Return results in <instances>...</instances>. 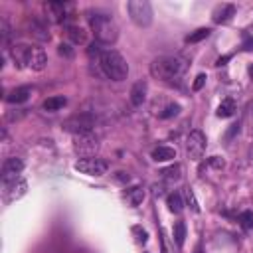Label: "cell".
<instances>
[{"mask_svg":"<svg viewBox=\"0 0 253 253\" xmlns=\"http://www.w3.org/2000/svg\"><path fill=\"white\" fill-rule=\"evenodd\" d=\"M75 148L85 152L87 148H97V138H93L91 134H83V136H75Z\"/></svg>","mask_w":253,"mask_h":253,"instance_id":"obj_18","label":"cell"},{"mask_svg":"<svg viewBox=\"0 0 253 253\" xmlns=\"http://www.w3.org/2000/svg\"><path fill=\"white\" fill-rule=\"evenodd\" d=\"M63 128L73 132L75 136L91 134L93 128H95V115H91V113H77V115L69 117L67 121H63Z\"/></svg>","mask_w":253,"mask_h":253,"instance_id":"obj_4","label":"cell"},{"mask_svg":"<svg viewBox=\"0 0 253 253\" xmlns=\"http://www.w3.org/2000/svg\"><path fill=\"white\" fill-rule=\"evenodd\" d=\"M132 231H134V233H138V237H136V241H138V243H146V231H144V229L134 227Z\"/></svg>","mask_w":253,"mask_h":253,"instance_id":"obj_30","label":"cell"},{"mask_svg":"<svg viewBox=\"0 0 253 253\" xmlns=\"http://www.w3.org/2000/svg\"><path fill=\"white\" fill-rule=\"evenodd\" d=\"M142 200H144V188L132 186V188L126 190V202H128L130 206H138Z\"/></svg>","mask_w":253,"mask_h":253,"instance_id":"obj_20","label":"cell"},{"mask_svg":"<svg viewBox=\"0 0 253 253\" xmlns=\"http://www.w3.org/2000/svg\"><path fill=\"white\" fill-rule=\"evenodd\" d=\"M107 168H109V164L95 156H85L75 162V170L81 174H87V176H103L107 172Z\"/></svg>","mask_w":253,"mask_h":253,"instance_id":"obj_6","label":"cell"},{"mask_svg":"<svg viewBox=\"0 0 253 253\" xmlns=\"http://www.w3.org/2000/svg\"><path fill=\"white\" fill-rule=\"evenodd\" d=\"M144 99H146V83L144 81H136L132 85V89H130V103L134 107H140L144 103Z\"/></svg>","mask_w":253,"mask_h":253,"instance_id":"obj_14","label":"cell"},{"mask_svg":"<svg viewBox=\"0 0 253 253\" xmlns=\"http://www.w3.org/2000/svg\"><path fill=\"white\" fill-rule=\"evenodd\" d=\"M99 65L103 73L113 81H123L128 75V65L117 49H103L99 55Z\"/></svg>","mask_w":253,"mask_h":253,"instance_id":"obj_3","label":"cell"},{"mask_svg":"<svg viewBox=\"0 0 253 253\" xmlns=\"http://www.w3.org/2000/svg\"><path fill=\"white\" fill-rule=\"evenodd\" d=\"M184 237H186V225H184V221H176L174 223V241L178 247L184 245Z\"/></svg>","mask_w":253,"mask_h":253,"instance_id":"obj_23","label":"cell"},{"mask_svg":"<svg viewBox=\"0 0 253 253\" xmlns=\"http://www.w3.org/2000/svg\"><path fill=\"white\" fill-rule=\"evenodd\" d=\"M210 28H200V30H196L194 34H190L188 38H186V42H190V43H194V42H200V40H204V38H208L210 36Z\"/></svg>","mask_w":253,"mask_h":253,"instance_id":"obj_25","label":"cell"},{"mask_svg":"<svg viewBox=\"0 0 253 253\" xmlns=\"http://www.w3.org/2000/svg\"><path fill=\"white\" fill-rule=\"evenodd\" d=\"M22 170H24V162H22L20 158H16V156L6 158L4 164H2V182L18 178V174H20Z\"/></svg>","mask_w":253,"mask_h":253,"instance_id":"obj_10","label":"cell"},{"mask_svg":"<svg viewBox=\"0 0 253 253\" xmlns=\"http://www.w3.org/2000/svg\"><path fill=\"white\" fill-rule=\"evenodd\" d=\"M30 95H32V89H30V87H16V89L8 91L4 99H6L8 103H12V105H18V103L28 101V99H30Z\"/></svg>","mask_w":253,"mask_h":253,"instance_id":"obj_11","label":"cell"},{"mask_svg":"<svg viewBox=\"0 0 253 253\" xmlns=\"http://www.w3.org/2000/svg\"><path fill=\"white\" fill-rule=\"evenodd\" d=\"M208 162H210V164H211L213 168H223V160H221L219 156H211V158H210Z\"/></svg>","mask_w":253,"mask_h":253,"instance_id":"obj_31","label":"cell"},{"mask_svg":"<svg viewBox=\"0 0 253 253\" xmlns=\"http://www.w3.org/2000/svg\"><path fill=\"white\" fill-rule=\"evenodd\" d=\"M184 196H186V202L190 204L192 211H200V206H198V202H196V196H194V192H192L190 188H186V190H184Z\"/></svg>","mask_w":253,"mask_h":253,"instance_id":"obj_27","label":"cell"},{"mask_svg":"<svg viewBox=\"0 0 253 253\" xmlns=\"http://www.w3.org/2000/svg\"><path fill=\"white\" fill-rule=\"evenodd\" d=\"M65 105H67V99H65V97H61V95H55V97H49V99H45V101H43V109H45V111H49V113L59 111V109H63Z\"/></svg>","mask_w":253,"mask_h":253,"instance_id":"obj_17","label":"cell"},{"mask_svg":"<svg viewBox=\"0 0 253 253\" xmlns=\"http://www.w3.org/2000/svg\"><path fill=\"white\" fill-rule=\"evenodd\" d=\"M180 113V105H168L162 113H160V117L162 119H168V117H174V115H178Z\"/></svg>","mask_w":253,"mask_h":253,"instance_id":"obj_28","label":"cell"},{"mask_svg":"<svg viewBox=\"0 0 253 253\" xmlns=\"http://www.w3.org/2000/svg\"><path fill=\"white\" fill-rule=\"evenodd\" d=\"M89 24H91V30L97 38L99 43H105V45H111L117 42L119 38V26L115 24V20L107 14H101V12H95L89 16Z\"/></svg>","mask_w":253,"mask_h":253,"instance_id":"obj_2","label":"cell"},{"mask_svg":"<svg viewBox=\"0 0 253 253\" xmlns=\"http://www.w3.org/2000/svg\"><path fill=\"white\" fill-rule=\"evenodd\" d=\"M206 83V75L204 73H200L198 77H196V81H194V91H198V89H202V85Z\"/></svg>","mask_w":253,"mask_h":253,"instance_id":"obj_29","label":"cell"},{"mask_svg":"<svg viewBox=\"0 0 253 253\" xmlns=\"http://www.w3.org/2000/svg\"><path fill=\"white\" fill-rule=\"evenodd\" d=\"M47 63V55L42 47L38 45H28V55H26V67L34 69V71H42Z\"/></svg>","mask_w":253,"mask_h":253,"instance_id":"obj_9","label":"cell"},{"mask_svg":"<svg viewBox=\"0 0 253 253\" xmlns=\"http://www.w3.org/2000/svg\"><path fill=\"white\" fill-rule=\"evenodd\" d=\"M168 210H170L172 213H180V211L184 210V202H182V196H180L178 192H172V194L168 196Z\"/></svg>","mask_w":253,"mask_h":253,"instance_id":"obj_22","label":"cell"},{"mask_svg":"<svg viewBox=\"0 0 253 253\" xmlns=\"http://www.w3.org/2000/svg\"><path fill=\"white\" fill-rule=\"evenodd\" d=\"M180 170H182V168H180L178 164H174V166H170V168H164V170L160 172V176L166 178V180H174V182H176V180H180Z\"/></svg>","mask_w":253,"mask_h":253,"instance_id":"obj_24","label":"cell"},{"mask_svg":"<svg viewBox=\"0 0 253 253\" xmlns=\"http://www.w3.org/2000/svg\"><path fill=\"white\" fill-rule=\"evenodd\" d=\"M30 34L34 36V38H38L40 42H47L49 40V32H47V26L40 20V18H32L30 20Z\"/></svg>","mask_w":253,"mask_h":253,"instance_id":"obj_12","label":"cell"},{"mask_svg":"<svg viewBox=\"0 0 253 253\" xmlns=\"http://www.w3.org/2000/svg\"><path fill=\"white\" fill-rule=\"evenodd\" d=\"M57 20H65L67 18V10H71V4H63V2H59V4H47L45 6Z\"/></svg>","mask_w":253,"mask_h":253,"instance_id":"obj_21","label":"cell"},{"mask_svg":"<svg viewBox=\"0 0 253 253\" xmlns=\"http://www.w3.org/2000/svg\"><path fill=\"white\" fill-rule=\"evenodd\" d=\"M233 14H235V8H233L231 4H221V6H217V8L213 10L211 18H213L215 24H225L227 20H231Z\"/></svg>","mask_w":253,"mask_h":253,"instance_id":"obj_13","label":"cell"},{"mask_svg":"<svg viewBox=\"0 0 253 253\" xmlns=\"http://www.w3.org/2000/svg\"><path fill=\"white\" fill-rule=\"evenodd\" d=\"M67 38L71 40V43H85L87 42V34L81 26H75V24H69L67 26Z\"/></svg>","mask_w":253,"mask_h":253,"instance_id":"obj_16","label":"cell"},{"mask_svg":"<svg viewBox=\"0 0 253 253\" xmlns=\"http://www.w3.org/2000/svg\"><path fill=\"white\" fill-rule=\"evenodd\" d=\"M217 117H221V119H227V117H231L233 113H235V101L233 99H223L221 103H219V107H217Z\"/></svg>","mask_w":253,"mask_h":253,"instance_id":"obj_19","label":"cell"},{"mask_svg":"<svg viewBox=\"0 0 253 253\" xmlns=\"http://www.w3.org/2000/svg\"><path fill=\"white\" fill-rule=\"evenodd\" d=\"M239 225L243 227V229H253V211H243V213H239Z\"/></svg>","mask_w":253,"mask_h":253,"instance_id":"obj_26","label":"cell"},{"mask_svg":"<svg viewBox=\"0 0 253 253\" xmlns=\"http://www.w3.org/2000/svg\"><path fill=\"white\" fill-rule=\"evenodd\" d=\"M184 69H186V61L178 55H162L150 63L152 77L162 79V81H172V79L180 77L184 73Z\"/></svg>","mask_w":253,"mask_h":253,"instance_id":"obj_1","label":"cell"},{"mask_svg":"<svg viewBox=\"0 0 253 253\" xmlns=\"http://www.w3.org/2000/svg\"><path fill=\"white\" fill-rule=\"evenodd\" d=\"M26 190H28V184H26V180H22L20 176L14 178V180L2 182V198H4L6 204H10V202L22 198V196L26 194Z\"/></svg>","mask_w":253,"mask_h":253,"instance_id":"obj_7","label":"cell"},{"mask_svg":"<svg viewBox=\"0 0 253 253\" xmlns=\"http://www.w3.org/2000/svg\"><path fill=\"white\" fill-rule=\"evenodd\" d=\"M176 158V150L172 146H156L152 150V160L154 162H168Z\"/></svg>","mask_w":253,"mask_h":253,"instance_id":"obj_15","label":"cell"},{"mask_svg":"<svg viewBox=\"0 0 253 253\" xmlns=\"http://www.w3.org/2000/svg\"><path fill=\"white\" fill-rule=\"evenodd\" d=\"M59 53H61V55H67V57H71V53H73V51H71V47H69L67 43H61V45H59Z\"/></svg>","mask_w":253,"mask_h":253,"instance_id":"obj_32","label":"cell"},{"mask_svg":"<svg viewBox=\"0 0 253 253\" xmlns=\"http://www.w3.org/2000/svg\"><path fill=\"white\" fill-rule=\"evenodd\" d=\"M126 10L130 20L138 26V28H146L152 24V6L146 0H130L126 2Z\"/></svg>","mask_w":253,"mask_h":253,"instance_id":"obj_5","label":"cell"},{"mask_svg":"<svg viewBox=\"0 0 253 253\" xmlns=\"http://www.w3.org/2000/svg\"><path fill=\"white\" fill-rule=\"evenodd\" d=\"M186 152L190 158L194 160H200L206 152V136L202 130H192L186 138Z\"/></svg>","mask_w":253,"mask_h":253,"instance_id":"obj_8","label":"cell"}]
</instances>
